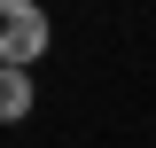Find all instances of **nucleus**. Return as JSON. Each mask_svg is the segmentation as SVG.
Returning <instances> with one entry per match:
<instances>
[{
    "instance_id": "f257e3e1",
    "label": "nucleus",
    "mask_w": 156,
    "mask_h": 148,
    "mask_svg": "<svg viewBox=\"0 0 156 148\" xmlns=\"http://www.w3.org/2000/svg\"><path fill=\"white\" fill-rule=\"evenodd\" d=\"M47 39H55V23L39 0H0V70H31L47 55Z\"/></svg>"
},
{
    "instance_id": "f03ea898",
    "label": "nucleus",
    "mask_w": 156,
    "mask_h": 148,
    "mask_svg": "<svg viewBox=\"0 0 156 148\" xmlns=\"http://www.w3.org/2000/svg\"><path fill=\"white\" fill-rule=\"evenodd\" d=\"M31 70H0V125H23V117H31Z\"/></svg>"
}]
</instances>
